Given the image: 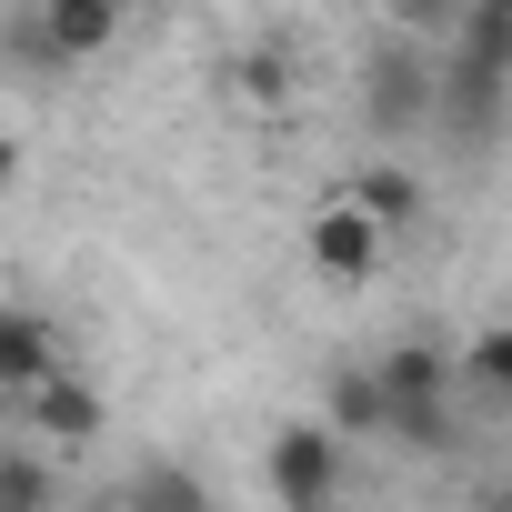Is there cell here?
Segmentation results:
<instances>
[{
  "mask_svg": "<svg viewBox=\"0 0 512 512\" xmlns=\"http://www.w3.org/2000/svg\"><path fill=\"white\" fill-rule=\"evenodd\" d=\"M372 382H382L392 442H422V452L452 442V362H442L432 342H392V352L372 362Z\"/></svg>",
  "mask_w": 512,
  "mask_h": 512,
  "instance_id": "cell-1",
  "label": "cell"
},
{
  "mask_svg": "<svg viewBox=\"0 0 512 512\" xmlns=\"http://www.w3.org/2000/svg\"><path fill=\"white\" fill-rule=\"evenodd\" d=\"M262 482H272L282 512H332V492H342V432L332 422H282L272 452H262Z\"/></svg>",
  "mask_w": 512,
  "mask_h": 512,
  "instance_id": "cell-2",
  "label": "cell"
},
{
  "mask_svg": "<svg viewBox=\"0 0 512 512\" xmlns=\"http://www.w3.org/2000/svg\"><path fill=\"white\" fill-rule=\"evenodd\" d=\"M362 111H372V131H382V141L422 131V121H432V51L392 31V41L362 61Z\"/></svg>",
  "mask_w": 512,
  "mask_h": 512,
  "instance_id": "cell-3",
  "label": "cell"
},
{
  "mask_svg": "<svg viewBox=\"0 0 512 512\" xmlns=\"http://www.w3.org/2000/svg\"><path fill=\"white\" fill-rule=\"evenodd\" d=\"M382 241H392V231H382L362 201H322V211H312V231H302L312 272H322L332 292H362V282L382 272Z\"/></svg>",
  "mask_w": 512,
  "mask_h": 512,
  "instance_id": "cell-4",
  "label": "cell"
},
{
  "mask_svg": "<svg viewBox=\"0 0 512 512\" xmlns=\"http://www.w3.org/2000/svg\"><path fill=\"white\" fill-rule=\"evenodd\" d=\"M121 41V0H41L31 21V61H101Z\"/></svg>",
  "mask_w": 512,
  "mask_h": 512,
  "instance_id": "cell-5",
  "label": "cell"
},
{
  "mask_svg": "<svg viewBox=\"0 0 512 512\" xmlns=\"http://www.w3.org/2000/svg\"><path fill=\"white\" fill-rule=\"evenodd\" d=\"M21 412H31V432H41V442H61V452L101 442V422H111V402H101L91 382H71V372H41V382L21 392Z\"/></svg>",
  "mask_w": 512,
  "mask_h": 512,
  "instance_id": "cell-6",
  "label": "cell"
},
{
  "mask_svg": "<svg viewBox=\"0 0 512 512\" xmlns=\"http://www.w3.org/2000/svg\"><path fill=\"white\" fill-rule=\"evenodd\" d=\"M41 372H61V332L31 302H0V402H21Z\"/></svg>",
  "mask_w": 512,
  "mask_h": 512,
  "instance_id": "cell-7",
  "label": "cell"
},
{
  "mask_svg": "<svg viewBox=\"0 0 512 512\" xmlns=\"http://www.w3.org/2000/svg\"><path fill=\"white\" fill-rule=\"evenodd\" d=\"M121 512H211V492H201V472H191V462L151 452V462H131V482H121Z\"/></svg>",
  "mask_w": 512,
  "mask_h": 512,
  "instance_id": "cell-8",
  "label": "cell"
},
{
  "mask_svg": "<svg viewBox=\"0 0 512 512\" xmlns=\"http://www.w3.org/2000/svg\"><path fill=\"white\" fill-rule=\"evenodd\" d=\"M352 201H362L382 231H412V221H422V181H412L402 161H372V171L352 181Z\"/></svg>",
  "mask_w": 512,
  "mask_h": 512,
  "instance_id": "cell-9",
  "label": "cell"
},
{
  "mask_svg": "<svg viewBox=\"0 0 512 512\" xmlns=\"http://www.w3.org/2000/svg\"><path fill=\"white\" fill-rule=\"evenodd\" d=\"M0 512H61V462L0 452Z\"/></svg>",
  "mask_w": 512,
  "mask_h": 512,
  "instance_id": "cell-10",
  "label": "cell"
},
{
  "mask_svg": "<svg viewBox=\"0 0 512 512\" xmlns=\"http://www.w3.org/2000/svg\"><path fill=\"white\" fill-rule=\"evenodd\" d=\"M332 432L392 442V412H382V382H372V372H332Z\"/></svg>",
  "mask_w": 512,
  "mask_h": 512,
  "instance_id": "cell-11",
  "label": "cell"
},
{
  "mask_svg": "<svg viewBox=\"0 0 512 512\" xmlns=\"http://www.w3.org/2000/svg\"><path fill=\"white\" fill-rule=\"evenodd\" d=\"M231 91L272 111V101H292V91H302V71H292V51H282V41H262V51H241V61H231Z\"/></svg>",
  "mask_w": 512,
  "mask_h": 512,
  "instance_id": "cell-12",
  "label": "cell"
},
{
  "mask_svg": "<svg viewBox=\"0 0 512 512\" xmlns=\"http://www.w3.org/2000/svg\"><path fill=\"white\" fill-rule=\"evenodd\" d=\"M452 382H472V392H492V402H512V322H492L462 362H452Z\"/></svg>",
  "mask_w": 512,
  "mask_h": 512,
  "instance_id": "cell-13",
  "label": "cell"
},
{
  "mask_svg": "<svg viewBox=\"0 0 512 512\" xmlns=\"http://www.w3.org/2000/svg\"><path fill=\"white\" fill-rule=\"evenodd\" d=\"M382 11H392V31H402V41L442 51V41L462 31V11H472V0H382Z\"/></svg>",
  "mask_w": 512,
  "mask_h": 512,
  "instance_id": "cell-14",
  "label": "cell"
},
{
  "mask_svg": "<svg viewBox=\"0 0 512 512\" xmlns=\"http://www.w3.org/2000/svg\"><path fill=\"white\" fill-rule=\"evenodd\" d=\"M21 181V141H0V191H11Z\"/></svg>",
  "mask_w": 512,
  "mask_h": 512,
  "instance_id": "cell-15",
  "label": "cell"
},
{
  "mask_svg": "<svg viewBox=\"0 0 512 512\" xmlns=\"http://www.w3.org/2000/svg\"><path fill=\"white\" fill-rule=\"evenodd\" d=\"M492 512H512V492H502V502H492Z\"/></svg>",
  "mask_w": 512,
  "mask_h": 512,
  "instance_id": "cell-16",
  "label": "cell"
}]
</instances>
